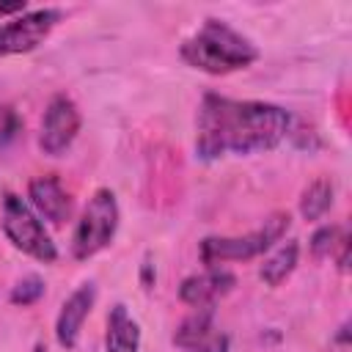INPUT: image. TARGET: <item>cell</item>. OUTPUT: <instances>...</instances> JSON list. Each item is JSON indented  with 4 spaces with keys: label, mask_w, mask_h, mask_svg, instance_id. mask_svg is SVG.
<instances>
[{
    "label": "cell",
    "mask_w": 352,
    "mask_h": 352,
    "mask_svg": "<svg viewBox=\"0 0 352 352\" xmlns=\"http://www.w3.org/2000/svg\"><path fill=\"white\" fill-rule=\"evenodd\" d=\"M11 14H25V0L0 3V16H11Z\"/></svg>",
    "instance_id": "20"
},
{
    "label": "cell",
    "mask_w": 352,
    "mask_h": 352,
    "mask_svg": "<svg viewBox=\"0 0 352 352\" xmlns=\"http://www.w3.org/2000/svg\"><path fill=\"white\" fill-rule=\"evenodd\" d=\"M118 220H121V212H118L116 192L107 187H99L88 198V204H85V209L74 226L72 256L77 261H88L91 256L102 253L113 242V236L118 231Z\"/></svg>",
    "instance_id": "5"
},
{
    "label": "cell",
    "mask_w": 352,
    "mask_h": 352,
    "mask_svg": "<svg viewBox=\"0 0 352 352\" xmlns=\"http://www.w3.org/2000/svg\"><path fill=\"white\" fill-rule=\"evenodd\" d=\"M41 297H44V280H41L38 275H25L22 280L14 283V289H11V294H8V300H11L14 305H22V308L38 302Z\"/></svg>",
    "instance_id": "16"
},
{
    "label": "cell",
    "mask_w": 352,
    "mask_h": 352,
    "mask_svg": "<svg viewBox=\"0 0 352 352\" xmlns=\"http://www.w3.org/2000/svg\"><path fill=\"white\" fill-rule=\"evenodd\" d=\"M300 261V245L294 239H280L278 245L270 248V253L264 256L261 267H258V278L267 283V286H280L297 267Z\"/></svg>",
    "instance_id": "12"
},
{
    "label": "cell",
    "mask_w": 352,
    "mask_h": 352,
    "mask_svg": "<svg viewBox=\"0 0 352 352\" xmlns=\"http://www.w3.org/2000/svg\"><path fill=\"white\" fill-rule=\"evenodd\" d=\"M104 352H140V324L124 302H116L107 314Z\"/></svg>",
    "instance_id": "11"
},
{
    "label": "cell",
    "mask_w": 352,
    "mask_h": 352,
    "mask_svg": "<svg viewBox=\"0 0 352 352\" xmlns=\"http://www.w3.org/2000/svg\"><path fill=\"white\" fill-rule=\"evenodd\" d=\"M333 256H336L338 270H341V272H346V270H349V234H346V231L341 234V239H338V245H336Z\"/></svg>",
    "instance_id": "19"
},
{
    "label": "cell",
    "mask_w": 352,
    "mask_h": 352,
    "mask_svg": "<svg viewBox=\"0 0 352 352\" xmlns=\"http://www.w3.org/2000/svg\"><path fill=\"white\" fill-rule=\"evenodd\" d=\"M212 324H214V305H201L192 308V314H187L176 330H173V344L182 349H195L198 344H204L212 336Z\"/></svg>",
    "instance_id": "13"
},
{
    "label": "cell",
    "mask_w": 352,
    "mask_h": 352,
    "mask_svg": "<svg viewBox=\"0 0 352 352\" xmlns=\"http://www.w3.org/2000/svg\"><path fill=\"white\" fill-rule=\"evenodd\" d=\"M195 126V151L209 162L223 154L245 157L275 148L292 129V113L272 102L204 94Z\"/></svg>",
    "instance_id": "1"
},
{
    "label": "cell",
    "mask_w": 352,
    "mask_h": 352,
    "mask_svg": "<svg viewBox=\"0 0 352 352\" xmlns=\"http://www.w3.org/2000/svg\"><path fill=\"white\" fill-rule=\"evenodd\" d=\"M0 226H3L6 239L16 250H22L25 256H30L41 264L58 261V248H55L52 236L47 234L41 217L16 192H8V190L3 192V198H0Z\"/></svg>",
    "instance_id": "4"
},
{
    "label": "cell",
    "mask_w": 352,
    "mask_h": 352,
    "mask_svg": "<svg viewBox=\"0 0 352 352\" xmlns=\"http://www.w3.org/2000/svg\"><path fill=\"white\" fill-rule=\"evenodd\" d=\"M22 132V118L11 104H0V148H6Z\"/></svg>",
    "instance_id": "17"
},
{
    "label": "cell",
    "mask_w": 352,
    "mask_h": 352,
    "mask_svg": "<svg viewBox=\"0 0 352 352\" xmlns=\"http://www.w3.org/2000/svg\"><path fill=\"white\" fill-rule=\"evenodd\" d=\"M341 234H344V228H341V226H336V223L319 226V228L311 234V242H308V248H311L314 258H327V256H333V250H336V245H338Z\"/></svg>",
    "instance_id": "15"
},
{
    "label": "cell",
    "mask_w": 352,
    "mask_h": 352,
    "mask_svg": "<svg viewBox=\"0 0 352 352\" xmlns=\"http://www.w3.org/2000/svg\"><path fill=\"white\" fill-rule=\"evenodd\" d=\"M60 22L58 8H36L0 25V55H22L44 44L52 28Z\"/></svg>",
    "instance_id": "7"
},
{
    "label": "cell",
    "mask_w": 352,
    "mask_h": 352,
    "mask_svg": "<svg viewBox=\"0 0 352 352\" xmlns=\"http://www.w3.org/2000/svg\"><path fill=\"white\" fill-rule=\"evenodd\" d=\"M33 352H47V346H44V344H36V346H33Z\"/></svg>",
    "instance_id": "22"
},
{
    "label": "cell",
    "mask_w": 352,
    "mask_h": 352,
    "mask_svg": "<svg viewBox=\"0 0 352 352\" xmlns=\"http://www.w3.org/2000/svg\"><path fill=\"white\" fill-rule=\"evenodd\" d=\"M96 302V286L94 283H80L60 305L58 319H55V338L63 349H74L80 341L82 322L88 319L91 308Z\"/></svg>",
    "instance_id": "9"
},
{
    "label": "cell",
    "mask_w": 352,
    "mask_h": 352,
    "mask_svg": "<svg viewBox=\"0 0 352 352\" xmlns=\"http://www.w3.org/2000/svg\"><path fill=\"white\" fill-rule=\"evenodd\" d=\"M333 198H336L333 182H330L327 176L314 179V182L302 190V195H300V214H302V220H311V223H314V220H322V217L330 212Z\"/></svg>",
    "instance_id": "14"
},
{
    "label": "cell",
    "mask_w": 352,
    "mask_h": 352,
    "mask_svg": "<svg viewBox=\"0 0 352 352\" xmlns=\"http://www.w3.org/2000/svg\"><path fill=\"white\" fill-rule=\"evenodd\" d=\"M28 204L41 220L52 226H63L72 217V195L63 190L60 179L52 173L36 176L28 184Z\"/></svg>",
    "instance_id": "8"
},
{
    "label": "cell",
    "mask_w": 352,
    "mask_h": 352,
    "mask_svg": "<svg viewBox=\"0 0 352 352\" xmlns=\"http://www.w3.org/2000/svg\"><path fill=\"white\" fill-rule=\"evenodd\" d=\"M80 124H82V116H80V107L74 104V99L66 94H55L41 116L38 148L50 157L66 154V148L74 143V138L80 132Z\"/></svg>",
    "instance_id": "6"
},
{
    "label": "cell",
    "mask_w": 352,
    "mask_h": 352,
    "mask_svg": "<svg viewBox=\"0 0 352 352\" xmlns=\"http://www.w3.org/2000/svg\"><path fill=\"white\" fill-rule=\"evenodd\" d=\"M179 55L187 66L206 74H231L258 60L256 44L214 16H209L190 38L182 41Z\"/></svg>",
    "instance_id": "2"
},
{
    "label": "cell",
    "mask_w": 352,
    "mask_h": 352,
    "mask_svg": "<svg viewBox=\"0 0 352 352\" xmlns=\"http://www.w3.org/2000/svg\"><path fill=\"white\" fill-rule=\"evenodd\" d=\"M236 286V275L223 270V267H206L198 275H190L179 286V300L190 308L201 305H214L223 294H228Z\"/></svg>",
    "instance_id": "10"
},
{
    "label": "cell",
    "mask_w": 352,
    "mask_h": 352,
    "mask_svg": "<svg viewBox=\"0 0 352 352\" xmlns=\"http://www.w3.org/2000/svg\"><path fill=\"white\" fill-rule=\"evenodd\" d=\"M190 352H231V341H228V336L217 333V336H209L204 344H198Z\"/></svg>",
    "instance_id": "18"
},
{
    "label": "cell",
    "mask_w": 352,
    "mask_h": 352,
    "mask_svg": "<svg viewBox=\"0 0 352 352\" xmlns=\"http://www.w3.org/2000/svg\"><path fill=\"white\" fill-rule=\"evenodd\" d=\"M346 336H349V322H344V324L338 327V333H336V344L346 346Z\"/></svg>",
    "instance_id": "21"
},
{
    "label": "cell",
    "mask_w": 352,
    "mask_h": 352,
    "mask_svg": "<svg viewBox=\"0 0 352 352\" xmlns=\"http://www.w3.org/2000/svg\"><path fill=\"white\" fill-rule=\"evenodd\" d=\"M289 212H272L261 228L242 234V236H206L198 245V256L206 267H220L226 261H248L261 253H267L272 245L283 239L289 231Z\"/></svg>",
    "instance_id": "3"
}]
</instances>
